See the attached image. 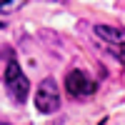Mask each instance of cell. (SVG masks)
Here are the masks:
<instances>
[{"label": "cell", "instance_id": "cell-1", "mask_svg": "<svg viewBox=\"0 0 125 125\" xmlns=\"http://www.w3.org/2000/svg\"><path fill=\"white\" fill-rule=\"evenodd\" d=\"M3 83H5V90L10 93V98L15 103H25L30 95V83L23 75V68L20 62L15 60L13 50L8 45L3 48Z\"/></svg>", "mask_w": 125, "mask_h": 125}, {"label": "cell", "instance_id": "cell-2", "mask_svg": "<svg viewBox=\"0 0 125 125\" xmlns=\"http://www.w3.org/2000/svg\"><path fill=\"white\" fill-rule=\"evenodd\" d=\"M35 108L43 113V115H50L60 108V93L53 78H45L35 90Z\"/></svg>", "mask_w": 125, "mask_h": 125}, {"label": "cell", "instance_id": "cell-3", "mask_svg": "<svg viewBox=\"0 0 125 125\" xmlns=\"http://www.w3.org/2000/svg\"><path fill=\"white\" fill-rule=\"evenodd\" d=\"M65 88H68V95H73V98H90L98 90L95 80L83 70H70L68 73L65 75Z\"/></svg>", "mask_w": 125, "mask_h": 125}, {"label": "cell", "instance_id": "cell-4", "mask_svg": "<svg viewBox=\"0 0 125 125\" xmlns=\"http://www.w3.org/2000/svg\"><path fill=\"white\" fill-rule=\"evenodd\" d=\"M100 40H105V43H110V45H125V33L120 28H113V25H95V30H93Z\"/></svg>", "mask_w": 125, "mask_h": 125}, {"label": "cell", "instance_id": "cell-5", "mask_svg": "<svg viewBox=\"0 0 125 125\" xmlns=\"http://www.w3.org/2000/svg\"><path fill=\"white\" fill-rule=\"evenodd\" d=\"M23 5H25L23 0H15V3H5V5H3V15H5V13H10V10H20Z\"/></svg>", "mask_w": 125, "mask_h": 125}, {"label": "cell", "instance_id": "cell-6", "mask_svg": "<svg viewBox=\"0 0 125 125\" xmlns=\"http://www.w3.org/2000/svg\"><path fill=\"white\" fill-rule=\"evenodd\" d=\"M3 125H10V123H5V120H3Z\"/></svg>", "mask_w": 125, "mask_h": 125}]
</instances>
